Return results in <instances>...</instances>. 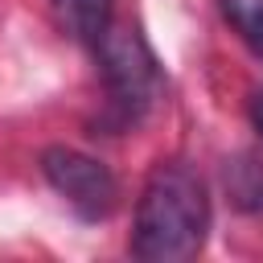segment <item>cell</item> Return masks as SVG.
Listing matches in <instances>:
<instances>
[{"label":"cell","mask_w":263,"mask_h":263,"mask_svg":"<svg viewBox=\"0 0 263 263\" xmlns=\"http://www.w3.org/2000/svg\"><path fill=\"white\" fill-rule=\"evenodd\" d=\"M210 193L185 160H160L136 201L132 255L144 263H185L205 247Z\"/></svg>","instance_id":"obj_1"},{"label":"cell","mask_w":263,"mask_h":263,"mask_svg":"<svg viewBox=\"0 0 263 263\" xmlns=\"http://www.w3.org/2000/svg\"><path fill=\"white\" fill-rule=\"evenodd\" d=\"M99 66H103V82H107V99L111 111L123 123L144 119V111L156 103L160 95V66L156 53L148 49V41L140 37V29L132 25H107L95 41Z\"/></svg>","instance_id":"obj_2"},{"label":"cell","mask_w":263,"mask_h":263,"mask_svg":"<svg viewBox=\"0 0 263 263\" xmlns=\"http://www.w3.org/2000/svg\"><path fill=\"white\" fill-rule=\"evenodd\" d=\"M41 173L45 181L70 201V210L86 222H103L115 201H119V185L111 177V168L78 148H66V144H53L41 152Z\"/></svg>","instance_id":"obj_3"},{"label":"cell","mask_w":263,"mask_h":263,"mask_svg":"<svg viewBox=\"0 0 263 263\" xmlns=\"http://www.w3.org/2000/svg\"><path fill=\"white\" fill-rule=\"evenodd\" d=\"M49 4H53L58 25L82 45L99 41V33L111 25V8H115V0H49Z\"/></svg>","instance_id":"obj_4"},{"label":"cell","mask_w":263,"mask_h":263,"mask_svg":"<svg viewBox=\"0 0 263 263\" xmlns=\"http://www.w3.org/2000/svg\"><path fill=\"white\" fill-rule=\"evenodd\" d=\"M226 189L238 210H263V164L255 156H238L226 164Z\"/></svg>","instance_id":"obj_5"},{"label":"cell","mask_w":263,"mask_h":263,"mask_svg":"<svg viewBox=\"0 0 263 263\" xmlns=\"http://www.w3.org/2000/svg\"><path fill=\"white\" fill-rule=\"evenodd\" d=\"M218 8L230 21V29L263 58V0H218Z\"/></svg>","instance_id":"obj_6"},{"label":"cell","mask_w":263,"mask_h":263,"mask_svg":"<svg viewBox=\"0 0 263 263\" xmlns=\"http://www.w3.org/2000/svg\"><path fill=\"white\" fill-rule=\"evenodd\" d=\"M251 119H255V127H259V136H263V90L251 99Z\"/></svg>","instance_id":"obj_7"}]
</instances>
